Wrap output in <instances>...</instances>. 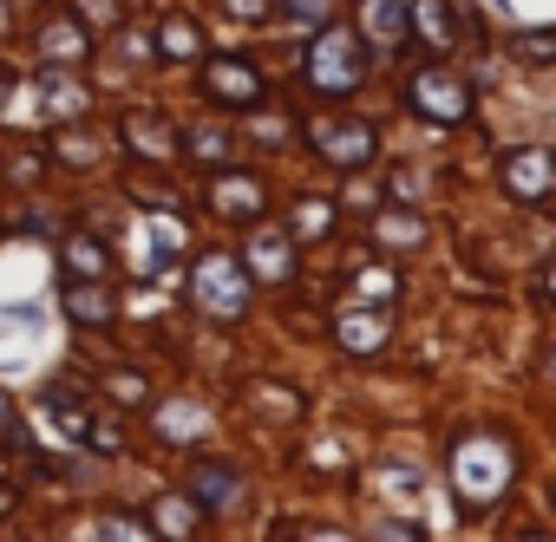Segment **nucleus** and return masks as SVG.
Returning a JSON list of instances; mask_svg holds the SVG:
<instances>
[{
  "label": "nucleus",
  "mask_w": 556,
  "mask_h": 542,
  "mask_svg": "<svg viewBox=\"0 0 556 542\" xmlns=\"http://www.w3.org/2000/svg\"><path fill=\"white\" fill-rule=\"evenodd\" d=\"M249 405H255V418H275V425H295L302 418V392L295 386H275V379L249 386Z\"/></svg>",
  "instance_id": "nucleus-15"
},
{
  "label": "nucleus",
  "mask_w": 556,
  "mask_h": 542,
  "mask_svg": "<svg viewBox=\"0 0 556 542\" xmlns=\"http://www.w3.org/2000/svg\"><path fill=\"white\" fill-rule=\"evenodd\" d=\"M190 496L210 503V509H236L242 483H236V470H223V464H190Z\"/></svg>",
  "instance_id": "nucleus-13"
},
{
  "label": "nucleus",
  "mask_w": 556,
  "mask_h": 542,
  "mask_svg": "<svg viewBox=\"0 0 556 542\" xmlns=\"http://www.w3.org/2000/svg\"><path fill=\"white\" fill-rule=\"evenodd\" d=\"M60 268H66V275H86V282H99L105 275V248L92 242V235H73V242H60Z\"/></svg>",
  "instance_id": "nucleus-19"
},
{
  "label": "nucleus",
  "mask_w": 556,
  "mask_h": 542,
  "mask_svg": "<svg viewBox=\"0 0 556 542\" xmlns=\"http://www.w3.org/2000/svg\"><path fill=\"white\" fill-rule=\"evenodd\" d=\"M504 190H510L517 203H543V196L556 190V151H543V144L510 151V157H504Z\"/></svg>",
  "instance_id": "nucleus-6"
},
{
  "label": "nucleus",
  "mask_w": 556,
  "mask_h": 542,
  "mask_svg": "<svg viewBox=\"0 0 556 542\" xmlns=\"http://www.w3.org/2000/svg\"><path fill=\"white\" fill-rule=\"evenodd\" d=\"M86 47H92V34H86L79 14L73 21H47V34H40V53L47 60H86Z\"/></svg>",
  "instance_id": "nucleus-17"
},
{
  "label": "nucleus",
  "mask_w": 556,
  "mask_h": 542,
  "mask_svg": "<svg viewBox=\"0 0 556 542\" xmlns=\"http://www.w3.org/2000/svg\"><path fill=\"white\" fill-rule=\"evenodd\" d=\"M157 431H164L170 444L203 438V431H210V412H203V405H190V399H177V405H164V412H157Z\"/></svg>",
  "instance_id": "nucleus-20"
},
{
  "label": "nucleus",
  "mask_w": 556,
  "mask_h": 542,
  "mask_svg": "<svg viewBox=\"0 0 556 542\" xmlns=\"http://www.w3.org/2000/svg\"><path fill=\"white\" fill-rule=\"evenodd\" d=\"M517 60L549 66V60H556V34H523V40H517Z\"/></svg>",
  "instance_id": "nucleus-28"
},
{
  "label": "nucleus",
  "mask_w": 556,
  "mask_h": 542,
  "mask_svg": "<svg viewBox=\"0 0 556 542\" xmlns=\"http://www.w3.org/2000/svg\"><path fill=\"white\" fill-rule=\"evenodd\" d=\"M289 8H295V14H315V21H321V14L334 8V0H289Z\"/></svg>",
  "instance_id": "nucleus-36"
},
{
  "label": "nucleus",
  "mask_w": 556,
  "mask_h": 542,
  "mask_svg": "<svg viewBox=\"0 0 556 542\" xmlns=\"http://www.w3.org/2000/svg\"><path fill=\"white\" fill-rule=\"evenodd\" d=\"M334 334H341V347H348V353H380V347H387V334H393V321H387V308H374V314H367V308H354V314H341V327H334Z\"/></svg>",
  "instance_id": "nucleus-12"
},
{
  "label": "nucleus",
  "mask_w": 556,
  "mask_h": 542,
  "mask_svg": "<svg viewBox=\"0 0 556 542\" xmlns=\"http://www.w3.org/2000/svg\"><path fill=\"white\" fill-rule=\"evenodd\" d=\"M157 34H164V40H157L164 60H197V53H203V34H197V21H184V14H170Z\"/></svg>",
  "instance_id": "nucleus-22"
},
{
  "label": "nucleus",
  "mask_w": 556,
  "mask_h": 542,
  "mask_svg": "<svg viewBox=\"0 0 556 542\" xmlns=\"http://www.w3.org/2000/svg\"><path fill=\"white\" fill-rule=\"evenodd\" d=\"M510 477H517V451H510L504 438H491V431L458 438V451H452V483H458V496H465V516H471V509H491V503L510 490Z\"/></svg>",
  "instance_id": "nucleus-1"
},
{
  "label": "nucleus",
  "mask_w": 556,
  "mask_h": 542,
  "mask_svg": "<svg viewBox=\"0 0 556 542\" xmlns=\"http://www.w3.org/2000/svg\"><path fill=\"white\" fill-rule=\"evenodd\" d=\"M229 151H236L229 131H190V157L197 164H229Z\"/></svg>",
  "instance_id": "nucleus-25"
},
{
  "label": "nucleus",
  "mask_w": 556,
  "mask_h": 542,
  "mask_svg": "<svg viewBox=\"0 0 556 542\" xmlns=\"http://www.w3.org/2000/svg\"><path fill=\"white\" fill-rule=\"evenodd\" d=\"M8 509H14V496H8V490H0V516H8Z\"/></svg>",
  "instance_id": "nucleus-37"
},
{
  "label": "nucleus",
  "mask_w": 556,
  "mask_h": 542,
  "mask_svg": "<svg viewBox=\"0 0 556 542\" xmlns=\"http://www.w3.org/2000/svg\"><path fill=\"white\" fill-rule=\"evenodd\" d=\"M0 438H21V418H14V405H8V392H0Z\"/></svg>",
  "instance_id": "nucleus-34"
},
{
  "label": "nucleus",
  "mask_w": 556,
  "mask_h": 542,
  "mask_svg": "<svg viewBox=\"0 0 556 542\" xmlns=\"http://www.w3.org/2000/svg\"><path fill=\"white\" fill-rule=\"evenodd\" d=\"M295 542H354V535H341V529H302Z\"/></svg>",
  "instance_id": "nucleus-35"
},
{
  "label": "nucleus",
  "mask_w": 556,
  "mask_h": 542,
  "mask_svg": "<svg viewBox=\"0 0 556 542\" xmlns=\"http://www.w3.org/2000/svg\"><path fill=\"white\" fill-rule=\"evenodd\" d=\"M47 105H53L60 118H73V112H86V92L66 86V79H47Z\"/></svg>",
  "instance_id": "nucleus-27"
},
{
  "label": "nucleus",
  "mask_w": 556,
  "mask_h": 542,
  "mask_svg": "<svg viewBox=\"0 0 556 542\" xmlns=\"http://www.w3.org/2000/svg\"><path fill=\"white\" fill-rule=\"evenodd\" d=\"M105 386L118 392V405H138V399H144V379H138V373H112Z\"/></svg>",
  "instance_id": "nucleus-30"
},
{
  "label": "nucleus",
  "mask_w": 556,
  "mask_h": 542,
  "mask_svg": "<svg viewBox=\"0 0 556 542\" xmlns=\"http://www.w3.org/2000/svg\"><path fill=\"white\" fill-rule=\"evenodd\" d=\"M406 99H413V112H419V118H432V125H458V118L471 112V86H465V79H452L445 66L413 73Z\"/></svg>",
  "instance_id": "nucleus-4"
},
{
  "label": "nucleus",
  "mask_w": 556,
  "mask_h": 542,
  "mask_svg": "<svg viewBox=\"0 0 556 542\" xmlns=\"http://www.w3.org/2000/svg\"><path fill=\"white\" fill-rule=\"evenodd\" d=\"M374 34H380V47L406 40V8H400V0H380V8H374Z\"/></svg>",
  "instance_id": "nucleus-24"
},
{
  "label": "nucleus",
  "mask_w": 556,
  "mask_h": 542,
  "mask_svg": "<svg viewBox=\"0 0 556 542\" xmlns=\"http://www.w3.org/2000/svg\"><path fill=\"white\" fill-rule=\"evenodd\" d=\"M229 14H236V21H268L275 0H229Z\"/></svg>",
  "instance_id": "nucleus-33"
},
{
  "label": "nucleus",
  "mask_w": 556,
  "mask_h": 542,
  "mask_svg": "<svg viewBox=\"0 0 556 542\" xmlns=\"http://www.w3.org/2000/svg\"><path fill=\"white\" fill-rule=\"evenodd\" d=\"M151 522L164 542H190L197 535V496H157L151 503Z\"/></svg>",
  "instance_id": "nucleus-16"
},
{
  "label": "nucleus",
  "mask_w": 556,
  "mask_h": 542,
  "mask_svg": "<svg viewBox=\"0 0 556 542\" xmlns=\"http://www.w3.org/2000/svg\"><path fill=\"white\" fill-rule=\"evenodd\" d=\"M79 21H99V27H112V21H118V0H79Z\"/></svg>",
  "instance_id": "nucleus-32"
},
{
  "label": "nucleus",
  "mask_w": 556,
  "mask_h": 542,
  "mask_svg": "<svg viewBox=\"0 0 556 542\" xmlns=\"http://www.w3.org/2000/svg\"><path fill=\"white\" fill-rule=\"evenodd\" d=\"M99 535H105V542H151L131 516H105V522H99Z\"/></svg>",
  "instance_id": "nucleus-29"
},
{
  "label": "nucleus",
  "mask_w": 556,
  "mask_h": 542,
  "mask_svg": "<svg viewBox=\"0 0 556 542\" xmlns=\"http://www.w3.org/2000/svg\"><path fill=\"white\" fill-rule=\"evenodd\" d=\"M210 209H216L223 222H255V216L268 209V190H262L249 170H229V177L210 183Z\"/></svg>",
  "instance_id": "nucleus-8"
},
{
  "label": "nucleus",
  "mask_w": 556,
  "mask_h": 542,
  "mask_svg": "<svg viewBox=\"0 0 556 542\" xmlns=\"http://www.w3.org/2000/svg\"><path fill=\"white\" fill-rule=\"evenodd\" d=\"M361 79H367V47H361V34L321 27L315 47H308V86L328 92V99H348V92H361Z\"/></svg>",
  "instance_id": "nucleus-2"
},
{
  "label": "nucleus",
  "mask_w": 556,
  "mask_h": 542,
  "mask_svg": "<svg viewBox=\"0 0 556 542\" xmlns=\"http://www.w3.org/2000/svg\"><path fill=\"white\" fill-rule=\"evenodd\" d=\"M190 295L210 321H242L249 314V268L236 255H203L190 275Z\"/></svg>",
  "instance_id": "nucleus-3"
},
{
  "label": "nucleus",
  "mask_w": 556,
  "mask_h": 542,
  "mask_svg": "<svg viewBox=\"0 0 556 542\" xmlns=\"http://www.w3.org/2000/svg\"><path fill=\"white\" fill-rule=\"evenodd\" d=\"M517 542H549V535H517Z\"/></svg>",
  "instance_id": "nucleus-38"
},
{
  "label": "nucleus",
  "mask_w": 556,
  "mask_h": 542,
  "mask_svg": "<svg viewBox=\"0 0 556 542\" xmlns=\"http://www.w3.org/2000/svg\"><path fill=\"white\" fill-rule=\"evenodd\" d=\"M393 288H400V282H393V268H361V275H354V295H361V301H374V308H387V301H393Z\"/></svg>",
  "instance_id": "nucleus-23"
},
{
  "label": "nucleus",
  "mask_w": 556,
  "mask_h": 542,
  "mask_svg": "<svg viewBox=\"0 0 556 542\" xmlns=\"http://www.w3.org/2000/svg\"><path fill=\"white\" fill-rule=\"evenodd\" d=\"M308 138H315V151H321L328 164H341V170H361V164L380 151V131L361 125V118H321Z\"/></svg>",
  "instance_id": "nucleus-5"
},
{
  "label": "nucleus",
  "mask_w": 556,
  "mask_h": 542,
  "mask_svg": "<svg viewBox=\"0 0 556 542\" xmlns=\"http://www.w3.org/2000/svg\"><path fill=\"white\" fill-rule=\"evenodd\" d=\"M125 144L144 157V164H170L177 157V131L164 112H125Z\"/></svg>",
  "instance_id": "nucleus-9"
},
{
  "label": "nucleus",
  "mask_w": 556,
  "mask_h": 542,
  "mask_svg": "<svg viewBox=\"0 0 556 542\" xmlns=\"http://www.w3.org/2000/svg\"><path fill=\"white\" fill-rule=\"evenodd\" d=\"M334 229V203H295V235H328Z\"/></svg>",
  "instance_id": "nucleus-26"
},
{
  "label": "nucleus",
  "mask_w": 556,
  "mask_h": 542,
  "mask_svg": "<svg viewBox=\"0 0 556 542\" xmlns=\"http://www.w3.org/2000/svg\"><path fill=\"white\" fill-rule=\"evenodd\" d=\"M203 92H210L216 105H236V112L262 105V79H255V66H242V60H210V66H203Z\"/></svg>",
  "instance_id": "nucleus-7"
},
{
  "label": "nucleus",
  "mask_w": 556,
  "mask_h": 542,
  "mask_svg": "<svg viewBox=\"0 0 556 542\" xmlns=\"http://www.w3.org/2000/svg\"><path fill=\"white\" fill-rule=\"evenodd\" d=\"M374 235H380L387 248H419V242H426V216H413V209H387V216L374 222Z\"/></svg>",
  "instance_id": "nucleus-21"
},
{
  "label": "nucleus",
  "mask_w": 556,
  "mask_h": 542,
  "mask_svg": "<svg viewBox=\"0 0 556 542\" xmlns=\"http://www.w3.org/2000/svg\"><path fill=\"white\" fill-rule=\"evenodd\" d=\"M374 483H380V496H387L393 509H419V503H426V470H413V464H380Z\"/></svg>",
  "instance_id": "nucleus-14"
},
{
  "label": "nucleus",
  "mask_w": 556,
  "mask_h": 542,
  "mask_svg": "<svg viewBox=\"0 0 556 542\" xmlns=\"http://www.w3.org/2000/svg\"><path fill=\"white\" fill-rule=\"evenodd\" d=\"M549 288H556V282H549Z\"/></svg>",
  "instance_id": "nucleus-39"
},
{
  "label": "nucleus",
  "mask_w": 556,
  "mask_h": 542,
  "mask_svg": "<svg viewBox=\"0 0 556 542\" xmlns=\"http://www.w3.org/2000/svg\"><path fill=\"white\" fill-rule=\"evenodd\" d=\"M374 542H426V529H413V522H374Z\"/></svg>",
  "instance_id": "nucleus-31"
},
{
  "label": "nucleus",
  "mask_w": 556,
  "mask_h": 542,
  "mask_svg": "<svg viewBox=\"0 0 556 542\" xmlns=\"http://www.w3.org/2000/svg\"><path fill=\"white\" fill-rule=\"evenodd\" d=\"M66 314H73L79 327H112V321H118V301H112L99 282H86V288L66 295Z\"/></svg>",
  "instance_id": "nucleus-18"
},
{
  "label": "nucleus",
  "mask_w": 556,
  "mask_h": 542,
  "mask_svg": "<svg viewBox=\"0 0 556 542\" xmlns=\"http://www.w3.org/2000/svg\"><path fill=\"white\" fill-rule=\"evenodd\" d=\"M406 27H413L432 53H452V47H458V14H452V0H413V8H406Z\"/></svg>",
  "instance_id": "nucleus-10"
},
{
  "label": "nucleus",
  "mask_w": 556,
  "mask_h": 542,
  "mask_svg": "<svg viewBox=\"0 0 556 542\" xmlns=\"http://www.w3.org/2000/svg\"><path fill=\"white\" fill-rule=\"evenodd\" d=\"M242 268H249V275H262V282H289V275H295V242L275 235V229H262V235L249 242Z\"/></svg>",
  "instance_id": "nucleus-11"
}]
</instances>
